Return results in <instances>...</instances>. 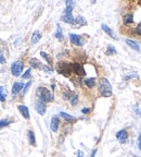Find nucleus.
Listing matches in <instances>:
<instances>
[{
	"instance_id": "nucleus-1",
	"label": "nucleus",
	"mask_w": 141,
	"mask_h": 157,
	"mask_svg": "<svg viewBox=\"0 0 141 157\" xmlns=\"http://www.w3.org/2000/svg\"><path fill=\"white\" fill-rule=\"evenodd\" d=\"M36 95L38 97V99L42 103H51L53 101L54 97H53V94L51 92L49 91L47 87H44V86H40V87L37 88L36 91Z\"/></svg>"
},
{
	"instance_id": "nucleus-2",
	"label": "nucleus",
	"mask_w": 141,
	"mask_h": 157,
	"mask_svg": "<svg viewBox=\"0 0 141 157\" xmlns=\"http://www.w3.org/2000/svg\"><path fill=\"white\" fill-rule=\"evenodd\" d=\"M99 92L103 97H111L112 96V85L109 80L105 78H101L99 80Z\"/></svg>"
},
{
	"instance_id": "nucleus-3",
	"label": "nucleus",
	"mask_w": 141,
	"mask_h": 157,
	"mask_svg": "<svg viewBox=\"0 0 141 157\" xmlns=\"http://www.w3.org/2000/svg\"><path fill=\"white\" fill-rule=\"evenodd\" d=\"M56 69H58L59 73L63 74V75H65V76H68L72 72H73L72 64H68L67 62H59Z\"/></svg>"
},
{
	"instance_id": "nucleus-4",
	"label": "nucleus",
	"mask_w": 141,
	"mask_h": 157,
	"mask_svg": "<svg viewBox=\"0 0 141 157\" xmlns=\"http://www.w3.org/2000/svg\"><path fill=\"white\" fill-rule=\"evenodd\" d=\"M23 69H24V63L22 61H14L11 66V73L13 74L14 76H20L22 74L23 72Z\"/></svg>"
},
{
	"instance_id": "nucleus-5",
	"label": "nucleus",
	"mask_w": 141,
	"mask_h": 157,
	"mask_svg": "<svg viewBox=\"0 0 141 157\" xmlns=\"http://www.w3.org/2000/svg\"><path fill=\"white\" fill-rule=\"evenodd\" d=\"M73 8H65L63 14H62V21L67 24H73L74 22V17H73Z\"/></svg>"
},
{
	"instance_id": "nucleus-6",
	"label": "nucleus",
	"mask_w": 141,
	"mask_h": 157,
	"mask_svg": "<svg viewBox=\"0 0 141 157\" xmlns=\"http://www.w3.org/2000/svg\"><path fill=\"white\" fill-rule=\"evenodd\" d=\"M115 137H116V140L118 141L121 144H125V143L128 141L129 134H128V132H127V130H125V129H122V130H119L118 132L116 133Z\"/></svg>"
},
{
	"instance_id": "nucleus-7",
	"label": "nucleus",
	"mask_w": 141,
	"mask_h": 157,
	"mask_svg": "<svg viewBox=\"0 0 141 157\" xmlns=\"http://www.w3.org/2000/svg\"><path fill=\"white\" fill-rule=\"evenodd\" d=\"M68 36H70V43H72L73 45H75V46H83V45H84V40H83V38H81V36H80V35L70 33Z\"/></svg>"
},
{
	"instance_id": "nucleus-8",
	"label": "nucleus",
	"mask_w": 141,
	"mask_h": 157,
	"mask_svg": "<svg viewBox=\"0 0 141 157\" xmlns=\"http://www.w3.org/2000/svg\"><path fill=\"white\" fill-rule=\"evenodd\" d=\"M59 115H60L61 118H63L64 121H65L66 123H68V124H74V123L77 121V118L76 117H74V116L70 115V113H64V111H61Z\"/></svg>"
},
{
	"instance_id": "nucleus-9",
	"label": "nucleus",
	"mask_w": 141,
	"mask_h": 157,
	"mask_svg": "<svg viewBox=\"0 0 141 157\" xmlns=\"http://www.w3.org/2000/svg\"><path fill=\"white\" fill-rule=\"evenodd\" d=\"M60 124H61L60 118H59L58 116H53V117L51 118V122H50V129H51L52 132H58Z\"/></svg>"
},
{
	"instance_id": "nucleus-10",
	"label": "nucleus",
	"mask_w": 141,
	"mask_h": 157,
	"mask_svg": "<svg viewBox=\"0 0 141 157\" xmlns=\"http://www.w3.org/2000/svg\"><path fill=\"white\" fill-rule=\"evenodd\" d=\"M35 109H36V111L40 116H44L45 113H46V111H47V106H46V104H45V103L38 101H36V103H35Z\"/></svg>"
},
{
	"instance_id": "nucleus-11",
	"label": "nucleus",
	"mask_w": 141,
	"mask_h": 157,
	"mask_svg": "<svg viewBox=\"0 0 141 157\" xmlns=\"http://www.w3.org/2000/svg\"><path fill=\"white\" fill-rule=\"evenodd\" d=\"M72 69H73V71L75 72L76 74H78V75L83 76L86 74V71H85V69H84V67L80 63H77V62L72 63Z\"/></svg>"
},
{
	"instance_id": "nucleus-12",
	"label": "nucleus",
	"mask_w": 141,
	"mask_h": 157,
	"mask_svg": "<svg viewBox=\"0 0 141 157\" xmlns=\"http://www.w3.org/2000/svg\"><path fill=\"white\" fill-rule=\"evenodd\" d=\"M87 24V21L85 20V17H81V15H78V17H74V22L73 25L76 27V29H79V27L84 26V25Z\"/></svg>"
},
{
	"instance_id": "nucleus-13",
	"label": "nucleus",
	"mask_w": 141,
	"mask_h": 157,
	"mask_svg": "<svg viewBox=\"0 0 141 157\" xmlns=\"http://www.w3.org/2000/svg\"><path fill=\"white\" fill-rule=\"evenodd\" d=\"M17 109H19V111L21 113V115H22V117L24 118V119L28 120L29 118H31V115H29V109H28V107H27V106L19 105V106H17Z\"/></svg>"
},
{
	"instance_id": "nucleus-14",
	"label": "nucleus",
	"mask_w": 141,
	"mask_h": 157,
	"mask_svg": "<svg viewBox=\"0 0 141 157\" xmlns=\"http://www.w3.org/2000/svg\"><path fill=\"white\" fill-rule=\"evenodd\" d=\"M24 83L23 82H15L12 86V94L13 95H16V94L21 93V91H23V88H24Z\"/></svg>"
},
{
	"instance_id": "nucleus-15",
	"label": "nucleus",
	"mask_w": 141,
	"mask_h": 157,
	"mask_svg": "<svg viewBox=\"0 0 141 157\" xmlns=\"http://www.w3.org/2000/svg\"><path fill=\"white\" fill-rule=\"evenodd\" d=\"M125 43H126L130 48H132L134 50H136V52H140V46H139L138 43H136L135 40H132V39H128V38L125 39Z\"/></svg>"
},
{
	"instance_id": "nucleus-16",
	"label": "nucleus",
	"mask_w": 141,
	"mask_h": 157,
	"mask_svg": "<svg viewBox=\"0 0 141 157\" xmlns=\"http://www.w3.org/2000/svg\"><path fill=\"white\" fill-rule=\"evenodd\" d=\"M27 140H28V143L33 146L36 145V136H35V133L33 130H28L27 131Z\"/></svg>"
},
{
	"instance_id": "nucleus-17",
	"label": "nucleus",
	"mask_w": 141,
	"mask_h": 157,
	"mask_svg": "<svg viewBox=\"0 0 141 157\" xmlns=\"http://www.w3.org/2000/svg\"><path fill=\"white\" fill-rule=\"evenodd\" d=\"M40 38H42V33H40V31L37 29V31H35V32L33 33L31 42H32V44H37V43L40 40Z\"/></svg>"
},
{
	"instance_id": "nucleus-18",
	"label": "nucleus",
	"mask_w": 141,
	"mask_h": 157,
	"mask_svg": "<svg viewBox=\"0 0 141 157\" xmlns=\"http://www.w3.org/2000/svg\"><path fill=\"white\" fill-rule=\"evenodd\" d=\"M7 96H8V91L5 86H0V101L5 103L7 101Z\"/></svg>"
},
{
	"instance_id": "nucleus-19",
	"label": "nucleus",
	"mask_w": 141,
	"mask_h": 157,
	"mask_svg": "<svg viewBox=\"0 0 141 157\" xmlns=\"http://www.w3.org/2000/svg\"><path fill=\"white\" fill-rule=\"evenodd\" d=\"M101 29L104 31L105 33H107L109 36H111L112 38H114V39H116V36H115V34H114V32H113L112 29H111V27H109L107 24H102L101 25Z\"/></svg>"
},
{
	"instance_id": "nucleus-20",
	"label": "nucleus",
	"mask_w": 141,
	"mask_h": 157,
	"mask_svg": "<svg viewBox=\"0 0 141 157\" xmlns=\"http://www.w3.org/2000/svg\"><path fill=\"white\" fill-rule=\"evenodd\" d=\"M84 84H85L87 87L89 88H92L93 86L96 85V78H85L84 80Z\"/></svg>"
},
{
	"instance_id": "nucleus-21",
	"label": "nucleus",
	"mask_w": 141,
	"mask_h": 157,
	"mask_svg": "<svg viewBox=\"0 0 141 157\" xmlns=\"http://www.w3.org/2000/svg\"><path fill=\"white\" fill-rule=\"evenodd\" d=\"M13 122V120H11V119H8V118H3V119H1L0 120V130L1 129H3V128H7L9 127L11 123Z\"/></svg>"
},
{
	"instance_id": "nucleus-22",
	"label": "nucleus",
	"mask_w": 141,
	"mask_h": 157,
	"mask_svg": "<svg viewBox=\"0 0 141 157\" xmlns=\"http://www.w3.org/2000/svg\"><path fill=\"white\" fill-rule=\"evenodd\" d=\"M134 23V14L132 13H128L124 17V24L125 25H129Z\"/></svg>"
},
{
	"instance_id": "nucleus-23",
	"label": "nucleus",
	"mask_w": 141,
	"mask_h": 157,
	"mask_svg": "<svg viewBox=\"0 0 141 157\" xmlns=\"http://www.w3.org/2000/svg\"><path fill=\"white\" fill-rule=\"evenodd\" d=\"M29 64H31V67L34 69H38L42 67V63H40V61H39L38 59L36 58H32L31 60H29Z\"/></svg>"
},
{
	"instance_id": "nucleus-24",
	"label": "nucleus",
	"mask_w": 141,
	"mask_h": 157,
	"mask_svg": "<svg viewBox=\"0 0 141 157\" xmlns=\"http://www.w3.org/2000/svg\"><path fill=\"white\" fill-rule=\"evenodd\" d=\"M54 36H56L59 40H62V39H63V32H62L61 25H59V24L56 25V34H54Z\"/></svg>"
},
{
	"instance_id": "nucleus-25",
	"label": "nucleus",
	"mask_w": 141,
	"mask_h": 157,
	"mask_svg": "<svg viewBox=\"0 0 141 157\" xmlns=\"http://www.w3.org/2000/svg\"><path fill=\"white\" fill-rule=\"evenodd\" d=\"M105 54L107 55V56H111V55H115L117 54L116 49H115V47L113 46V45H109L107 48V52H105Z\"/></svg>"
},
{
	"instance_id": "nucleus-26",
	"label": "nucleus",
	"mask_w": 141,
	"mask_h": 157,
	"mask_svg": "<svg viewBox=\"0 0 141 157\" xmlns=\"http://www.w3.org/2000/svg\"><path fill=\"white\" fill-rule=\"evenodd\" d=\"M40 56L42 57V58L46 60L47 62H48V64H51L52 63V58L50 56H49L47 52H40Z\"/></svg>"
},
{
	"instance_id": "nucleus-27",
	"label": "nucleus",
	"mask_w": 141,
	"mask_h": 157,
	"mask_svg": "<svg viewBox=\"0 0 141 157\" xmlns=\"http://www.w3.org/2000/svg\"><path fill=\"white\" fill-rule=\"evenodd\" d=\"M70 103L72 106H76L78 104V95H76V94H74V95L70 96Z\"/></svg>"
},
{
	"instance_id": "nucleus-28",
	"label": "nucleus",
	"mask_w": 141,
	"mask_h": 157,
	"mask_svg": "<svg viewBox=\"0 0 141 157\" xmlns=\"http://www.w3.org/2000/svg\"><path fill=\"white\" fill-rule=\"evenodd\" d=\"M132 78H138V73L137 72H130V73H128L125 76V80H130Z\"/></svg>"
},
{
	"instance_id": "nucleus-29",
	"label": "nucleus",
	"mask_w": 141,
	"mask_h": 157,
	"mask_svg": "<svg viewBox=\"0 0 141 157\" xmlns=\"http://www.w3.org/2000/svg\"><path fill=\"white\" fill-rule=\"evenodd\" d=\"M31 76H32V70H31V69L26 70V71H25V73L22 74V78H29Z\"/></svg>"
},
{
	"instance_id": "nucleus-30",
	"label": "nucleus",
	"mask_w": 141,
	"mask_h": 157,
	"mask_svg": "<svg viewBox=\"0 0 141 157\" xmlns=\"http://www.w3.org/2000/svg\"><path fill=\"white\" fill-rule=\"evenodd\" d=\"M32 85V81H29V82H27L26 83V85L24 86V88H23V94H26L27 93V91H28V88H29V86Z\"/></svg>"
},
{
	"instance_id": "nucleus-31",
	"label": "nucleus",
	"mask_w": 141,
	"mask_h": 157,
	"mask_svg": "<svg viewBox=\"0 0 141 157\" xmlns=\"http://www.w3.org/2000/svg\"><path fill=\"white\" fill-rule=\"evenodd\" d=\"M65 6H66V8H74L75 2H74V1H72V0H67V1L65 2Z\"/></svg>"
},
{
	"instance_id": "nucleus-32",
	"label": "nucleus",
	"mask_w": 141,
	"mask_h": 157,
	"mask_svg": "<svg viewBox=\"0 0 141 157\" xmlns=\"http://www.w3.org/2000/svg\"><path fill=\"white\" fill-rule=\"evenodd\" d=\"M136 32H137V34L140 35V36H141V22L139 23L138 25H137V27H136Z\"/></svg>"
},
{
	"instance_id": "nucleus-33",
	"label": "nucleus",
	"mask_w": 141,
	"mask_h": 157,
	"mask_svg": "<svg viewBox=\"0 0 141 157\" xmlns=\"http://www.w3.org/2000/svg\"><path fill=\"white\" fill-rule=\"evenodd\" d=\"M42 68L44 69L46 72H51L52 71V68L51 67H47V66H42Z\"/></svg>"
},
{
	"instance_id": "nucleus-34",
	"label": "nucleus",
	"mask_w": 141,
	"mask_h": 157,
	"mask_svg": "<svg viewBox=\"0 0 141 157\" xmlns=\"http://www.w3.org/2000/svg\"><path fill=\"white\" fill-rule=\"evenodd\" d=\"M81 113H83L84 115H88V113H90V108H83V109H81Z\"/></svg>"
},
{
	"instance_id": "nucleus-35",
	"label": "nucleus",
	"mask_w": 141,
	"mask_h": 157,
	"mask_svg": "<svg viewBox=\"0 0 141 157\" xmlns=\"http://www.w3.org/2000/svg\"><path fill=\"white\" fill-rule=\"evenodd\" d=\"M137 143H138V148L141 151V133L139 134V136H138V141H137Z\"/></svg>"
},
{
	"instance_id": "nucleus-36",
	"label": "nucleus",
	"mask_w": 141,
	"mask_h": 157,
	"mask_svg": "<svg viewBox=\"0 0 141 157\" xmlns=\"http://www.w3.org/2000/svg\"><path fill=\"white\" fill-rule=\"evenodd\" d=\"M76 156H77V157H84V152H83V151L78 150L77 152H76Z\"/></svg>"
},
{
	"instance_id": "nucleus-37",
	"label": "nucleus",
	"mask_w": 141,
	"mask_h": 157,
	"mask_svg": "<svg viewBox=\"0 0 141 157\" xmlns=\"http://www.w3.org/2000/svg\"><path fill=\"white\" fill-rule=\"evenodd\" d=\"M5 58L2 56V55L0 54V64H2V63H5Z\"/></svg>"
},
{
	"instance_id": "nucleus-38",
	"label": "nucleus",
	"mask_w": 141,
	"mask_h": 157,
	"mask_svg": "<svg viewBox=\"0 0 141 157\" xmlns=\"http://www.w3.org/2000/svg\"><path fill=\"white\" fill-rule=\"evenodd\" d=\"M97 152H98V150H97V148H95V150L91 152V154H90L89 157H96V155H97Z\"/></svg>"
},
{
	"instance_id": "nucleus-39",
	"label": "nucleus",
	"mask_w": 141,
	"mask_h": 157,
	"mask_svg": "<svg viewBox=\"0 0 141 157\" xmlns=\"http://www.w3.org/2000/svg\"><path fill=\"white\" fill-rule=\"evenodd\" d=\"M139 117H140V119H141V111L139 113Z\"/></svg>"
}]
</instances>
